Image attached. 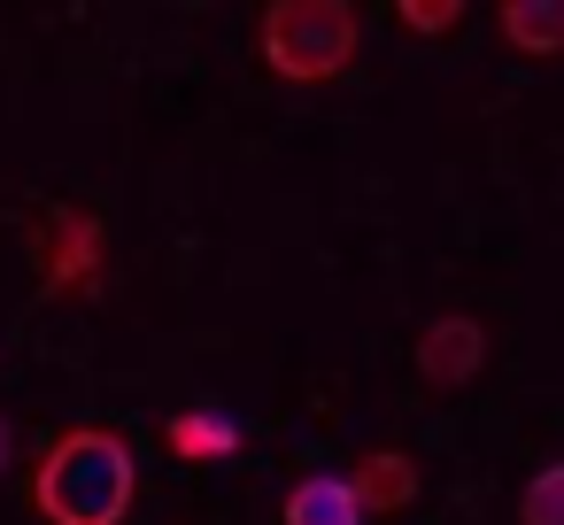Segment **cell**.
<instances>
[{
  "mask_svg": "<svg viewBox=\"0 0 564 525\" xmlns=\"http://www.w3.org/2000/svg\"><path fill=\"white\" fill-rule=\"evenodd\" d=\"M132 448L109 425H78L63 440H47V456L32 463V502L47 525H124L132 517Z\"/></svg>",
  "mask_w": 564,
  "mask_h": 525,
  "instance_id": "obj_1",
  "label": "cell"
},
{
  "mask_svg": "<svg viewBox=\"0 0 564 525\" xmlns=\"http://www.w3.org/2000/svg\"><path fill=\"white\" fill-rule=\"evenodd\" d=\"M356 40H364V17L348 0H271L263 24H256V47L263 63L286 78V86H325L356 63Z\"/></svg>",
  "mask_w": 564,
  "mask_h": 525,
  "instance_id": "obj_2",
  "label": "cell"
},
{
  "mask_svg": "<svg viewBox=\"0 0 564 525\" xmlns=\"http://www.w3.org/2000/svg\"><path fill=\"white\" fill-rule=\"evenodd\" d=\"M32 271H40V294L47 302H94L109 286V232L94 209L78 201H55L32 217Z\"/></svg>",
  "mask_w": 564,
  "mask_h": 525,
  "instance_id": "obj_3",
  "label": "cell"
},
{
  "mask_svg": "<svg viewBox=\"0 0 564 525\" xmlns=\"http://www.w3.org/2000/svg\"><path fill=\"white\" fill-rule=\"evenodd\" d=\"M410 363H417V386H425V394H456V386H471L479 363H487V325H479L471 309H448V317H433V325L417 332Z\"/></svg>",
  "mask_w": 564,
  "mask_h": 525,
  "instance_id": "obj_4",
  "label": "cell"
},
{
  "mask_svg": "<svg viewBox=\"0 0 564 525\" xmlns=\"http://www.w3.org/2000/svg\"><path fill=\"white\" fill-rule=\"evenodd\" d=\"M348 486H356V510H364V517L410 510V502H417V456H402V448H371V456L348 463Z\"/></svg>",
  "mask_w": 564,
  "mask_h": 525,
  "instance_id": "obj_5",
  "label": "cell"
},
{
  "mask_svg": "<svg viewBox=\"0 0 564 525\" xmlns=\"http://www.w3.org/2000/svg\"><path fill=\"white\" fill-rule=\"evenodd\" d=\"M279 525H364L348 471H310V479H294V486H286Z\"/></svg>",
  "mask_w": 564,
  "mask_h": 525,
  "instance_id": "obj_6",
  "label": "cell"
},
{
  "mask_svg": "<svg viewBox=\"0 0 564 525\" xmlns=\"http://www.w3.org/2000/svg\"><path fill=\"white\" fill-rule=\"evenodd\" d=\"M502 40L518 47V55H533V63H549V55H564V0H502Z\"/></svg>",
  "mask_w": 564,
  "mask_h": 525,
  "instance_id": "obj_7",
  "label": "cell"
},
{
  "mask_svg": "<svg viewBox=\"0 0 564 525\" xmlns=\"http://www.w3.org/2000/svg\"><path fill=\"white\" fill-rule=\"evenodd\" d=\"M163 440H171V456H186V463H217V456L240 448V425L217 417V409H178V417L163 425Z\"/></svg>",
  "mask_w": 564,
  "mask_h": 525,
  "instance_id": "obj_8",
  "label": "cell"
},
{
  "mask_svg": "<svg viewBox=\"0 0 564 525\" xmlns=\"http://www.w3.org/2000/svg\"><path fill=\"white\" fill-rule=\"evenodd\" d=\"M518 525H564V463H541L518 494Z\"/></svg>",
  "mask_w": 564,
  "mask_h": 525,
  "instance_id": "obj_9",
  "label": "cell"
},
{
  "mask_svg": "<svg viewBox=\"0 0 564 525\" xmlns=\"http://www.w3.org/2000/svg\"><path fill=\"white\" fill-rule=\"evenodd\" d=\"M394 24H410V32H456L464 24V0H402V9H394Z\"/></svg>",
  "mask_w": 564,
  "mask_h": 525,
  "instance_id": "obj_10",
  "label": "cell"
}]
</instances>
